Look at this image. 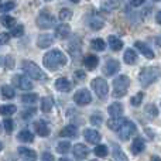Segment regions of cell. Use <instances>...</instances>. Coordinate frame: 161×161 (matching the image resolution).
<instances>
[{
	"label": "cell",
	"instance_id": "cell-1",
	"mask_svg": "<svg viewBox=\"0 0 161 161\" xmlns=\"http://www.w3.org/2000/svg\"><path fill=\"white\" fill-rule=\"evenodd\" d=\"M44 65L51 71L58 69L59 67L67 64V57L61 53L59 50H51L50 53H47L44 55V59H42Z\"/></svg>",
	"mask_w": 161,
	"mask_h": 161
},
{
	"label": "cell",
	"instance_id": "cell-2",
	"mask_svg": "<svg viewBox=\"0 0 161 161\" xmlns=\"http://www.w3.org/2000/svg\"><path fill=\"white\" fill-rule=\"evenodd\" d=\"M21 68L25 74H27L30 78L36 79V80H41V82H45L48 79L47 74L41 69L37 64H34L33 61H23L21 62Z\"/></svg>",
	"mask_w": 161,
	"mask_h": 161
},
{
	"label": "cell",
	"instance_id": "cell-3",
	"mask_svg": "<svg viewBox=\"0 0 161 161\" xmlns=\"http://www.w3.org/2000/svg\"><path fill=\"white\" fill-rule=\"evenodd\" d=\"M161 76V69L158 67H146L142 69V72H140V83H142V86H144V88H147V86H150L151 83H154L157 79H158Z\"/></svg>",
	"mask_w": 161,
	"mask_h": 161
},
{
	"label": "cell",
	"instance_id": "cell-4",
	"mask_svg": "<svg viewBox=\"0 0 161 161\" xmlns=\"http://www.w3.org/2000/svg\"><path fill=\"white\" fill-rule=\"evenodd\" d=\"M113 97H123L126 93H127V88L130 86V79L126 75H119L117 78H114L113 80Z\"/></svg>",
	"mask_w": 161,
	"mask_h": 161
},
{
	"label": "cell",
	"instance_id": "cell-5",
	"mask_svg": "<svg viewBox=\"0 0 161 161\" xmlns=\"http://www.w3.org/2000/svg\"><path fill=\"white\" fill-rule=\"evenodd\" d=\"M92 89L95 91L96 96H99L100 99H106L109 95V85L103 78H95L91 82Z\"/></svg>",
	"mask_w": 161,
	"mask_h": 161
},
{
	"label": "cell",
	"instance_id": "cell-6",
	"mask_svg": "<svg viewBox=\"0 0 161 161\" xmlns=\"http://www.w3.org/2000/svg\"><path fill=\"white\" fill-rule=\"evenodd\" d=\"M136 131H137L136 125H134L131 120H126L122 127L117 130V133H119V137L122 140H127V139H130L133 134H136Z\"/></svg>",
	"mask_w": 161,
	"mask_h": 161
},
{
	"label": "cell",
	"instance_id": "cell-7",
	"mask_svg": "<svg viewBox=\"0 0 161 161\" xmlns=\"http://www.w3.org/2000/svg\"><path fill=\"white\" fill-rule=\"evenodd\" d=\"M54 23H55L54 17L51 16L50 13H47V11H42V13H40L38 16H37V25H38L40 28H42V30L51 28L54 25Z\"/></svg>",
	"mask_w": 161,
	"mask_h": 161
},
{
	"label": "cell",
	"instance_id": "cell-8",
	"mask_svg": "<svg viewBox=\"0 0 161 161\" xmlns=\"http://www.w3.org/2000/svg\"><path fill=\"white\" fill-rule=\"evenodd\" d=\"M74 100H75L76 105L79 106H85V105H89L92 100V96H91V92L88 89H79L75 95H74Z\"/></svg>",
	"mask_w": 161,
	"mask_h": 161
},
{
	"label": "cell",
	"instance_id": "cell-9",
	"mask_svg": "<svg viewBox=\"0 0 161 161\" xmlns=\"http://www.w3.org/2000/svg\"><path fill=\"white\" fill-rule=\"evenodd\" d=\"M13 85L17 86L19 89H23V91H30V89H33V82L24 75L13 76Z\"/></svg>",
	"mask_w": 161,
	"mask_h": 161
},
{
	"label": "cell",
	"instance_id": "cell-10",
	"mask_svg": "<svg viewBox=\"0 0 161 161\" xmlns=\"http://www.w3.org/2000/svg\"><path fill=\"white\" fill-rule=\"evenodd\" d=\"M119 69H120L119 61H116V59H108L105 62V67H103V74L110 76V75H114Z\"/></svg>",
	"mask_w": 161,
	"mask_h": 161
},
{
	"label": "cell",
	"instance_id": "cell-11",
	"mask_svg": "<svg viewBox=\"0 0 161 161\" xmlns=\"http://www.w3.org/2000/svg\"><path fill=\"white\" fill-rule=\"evenodd\" d=\"M83 137H85V140L88 143H91V144H97V143L100 142V139H102L99 131L92 130V129H86V130L83 131Z\"/></svg>",
	"mask_w": 161,
	"mask_h": 161
},
{
	"label": "cell",
	"instance_id": "cell-12",
	"mask_svg": "<svg viewBox=\"0 0 161 161\" xmlns=\"http://www.w3.org/2000/svg\"><path fill=\"white\" fill-rule=\"evenodd\" d=\"M134 47H136L137 50L142 53V55H144L146 58H148V59H153V58H154V51L151 50V48L148 47L146 42H143V41H136V42H134Z\"/></svg>",
	"mask_w": 161,
	"mask_h": 161
},
{
	"label": "cell",
	"instance_id": "cell-13",
	"mask_svg": "<svg viewBox=\"0 0 161 161\" xmlns=\"http://www.w3.org/2000/svg\"><path fill=\"white\" fill-rule=\"evenodd\" d=\"M55 36H57V38H59V40L68 38V37L71 36V27H69L68 24H65V23H62V24L57 25V28H55Z\"/></svg>",
	"mask_w": 161,
	"mask_h": 161
},
{
	"label": "cell",
	"instance_id": "cell-14",
	"mask_svg": "<svg viewBox=\"0 0 161 161\" xmlns=\"http://www.w3.org/2000/svg\"><path fill=\"white\" fill-rule=\"evenodd\" d=\"M72 153H74V156H75L78 160H82V158H85V157H88L89 148L86 147L85 144H82V143H78V144L74 146Z\"/></svg>",
	"mask_w": 161,
	"mask_h": 161
},
{
	"label": "cell",
	"instance_id": "cell-15",
	"mask_svg": "<svg viewBox=\"0 0 161 161\" xmlns=\"http://www.w3.org/2000/svg\"><path fill=\"white\" fill-rule=\"evenodd\" d=\"M34 129H36L37 134H40L41 137H47L50 134V127H48V125L44 120H37L34 123Z\"/></svg>",
	"mask_w": 161,
	"mask_h": 161
},
{
	"label": "cell",
	"instance_id": "cell-16",
	"mask_svg": "<svg viewBox=\"0 0 161 161\" xmlns=\"http://www.w3.org/2000/svg\"><path fill=\"white\" fill-rule=\"evenodd\" d=\"M99 64V57L97 55H93V54H88V55L83 58V65H85L88 69H95Z\"/></svg>",
	"mask_w": 161,
	"mask_h": 161
},
{
	"label": "cell",
	"instance_id": "cell-17",
	"mask_svg": "<svg viewBox=\"0 0 161 161\" xmlns=\"http://www.w3.org/2000/svg\"><path fill=\"white\" fill-rule=\"evenodd\" d=\"M53 44H54V37L48 36V34H42V36H40L37 38V45L40 48H48Z\"/></svg>",
	"mask_w": 161,
	"mask_h": 161
},
{
	"label": "cell",
	"instance_id": "cell-18",
	"mask_svg": "<svg viewBox=\"0 0 161 161\" xmlns=\"http://www.w3.org/2000/svg\"><path fill=\"white\" fill-rule=\"evenodd\" d=\"M17 151H19L20 157H23V158H25L28 161H36L37 160V153L33 151V150H30V148H27V147H20Z\"/></svg>",
	"mask_w": 161,
	"mask_h": 161
},
{
	"label": "cell",
	"instance_id": "cell-19",
	"mask_svg": "<svg viewBox=\"0 0 161 161\" xmlns=\"http://www.w3.org/2000/svg\"><path fill=\"white\" fill-rule=\"evenodd\" d=\"M144 148H146V143L143 139L137 137V139L133 140V143H131V153L133 154H140Z\"/></svg>",
	"mask_w": 161,
	"mask_h": 161
},
{
	"label": "cell",
	"instance_id": "cell-20",
	"mask_svg": "<svg viewBox=\"0 0 161 161\" xmlns=\"http://www.w3.org/2000/svg\"><path fill=\"white\" fill-rule=\"evenodd\" d=\"M125 122H126V119H123V117H112L110 120H108V127L110 129V130L117 131L123 126Z\"/></svg>",
	"mask_w": 161,
	"mask_h": 161
},
{
	"label": "cell",
	"instance_id": "cell-21",
	"mask_svg": "<svg viewBox=\"0 0 161 161\" xmlns=\"http://www.w3.org/2000/svg\"><path fill=\"white\" fill-rule=\"evenodd\" d=\"M108 112L113 117H120V116H122V113H123V105H122V103H119V102L112 103V105L109 106Z\"/></svg>",
	"mask_w": 161,
	"mask_h": 161
},
{
	"label": "cell",
	"instance_id": "cell-22",
	"mask_svg": "<svg viewBox=\"0 0 161 161\" xmlns=\"http://www.w3.org/2000/svg\"><path fill=\"white\" fill-rule=\"evenodd\" d=\"M55 88L61 92H69L71 91V82L67 78H58L55 82Z\"/></svg>",
	"mask_w": 161,
	"mask_h": 161
},
{
	"label": "cell",
	"instance_id": "cell-23",
	"mask_svg": "<svg viewBox=\"0 0 161 161\" xmlns=\"http://www.w3.org/2000/svg\"><path fill=\"white\" fill-rule=\"evenodd\" d=\"M59 136L61 137H76L78 136V129H76L75 126L69 125L59 131Z\"/></svg>",
	"mask_w": 161,
	"mask_h": 161
},
{
	"label": "cell",
	"instance_id": "cell-24",
	"mask_svg": "<svg viewBox=\"0 0 161 161\" xmlns=\"http://www.w3.org/2000/svg\"><path fill=\"white\" fill-rule=\"evenodd\" d=\"M17 137H19L20 142L23 143H31L34 140V134L31 133L30 130H27V129H24V130H21L19 134H17Z\"/></svg>",
	"mask_w": 161,
	"mask_h": 161
},
{
	"label": "cell",
	"instance_id": "cell-25",
	"mask_svg": "<svg viewBox=\"0 0 161 161\" xmlns=\"http://www.w3.org/2000/svg\"><path fill=\"white\" fill-rule=\"evenodd\" d=\"M108 42H109V47H110L113 51H119V50H122L123 48V41L122 40H119V38H116V37H113V36L109 37Z\"/></svg>",
	"mask_w": 161,
	"mask_h": 161
},
{
	"label": "cell",
	"instance_id": "cell-26",
	"mask_svg": "<svg viewBox=\"0 0 161 161\" xmlns=\"http://www.w3.org/2000/svg\"><path fill=\"white\" fill-rule=\"evenodd\" d=\"M123 58H125L126 64L133 65V64H136V62H137V54L134 53L133 50H130V48H129V50H126L125 57H123Z\"/></svg>",
	"mask_w": 161,
	"mask_h": 161
},
{
	"label": "cell",
	"instance_id": "cell-27",
	"mask_svg": "<svg viewBox=\"0 0 161 161\" xmlns=\"http://www.w3.org/2000/svg\"><path fill=\"white\" fill-rule=\"evenodd\" d=\"M2 95L6 97V99H13V97L16 96V91L8 85H3L2 86Z\"/></svg>",
	"mask_w": 161,
	"mask_h": 161
},
{
	"label": "cell",
	"instance_id": "cell-28",
	"mask_svg": "<svg viewBox=\"0 0 161 161\" xmlns=\"http://www.w3.org/2000/svg\"><path fill=\"white\" fill-rule=\"evenodd\" d=\"M51 109H53V99L48 96L42 97L41 99V110L45 112V113H48V112H51Z\"/></svg>",
	"mask_w": 161,
	"mask_h": 161
},
{
	"label": "cell",
	"instance_id": "cell-29",
	"mask_svg": "<svg viewBox=\"0 0 161 161\" xmlns=\"http://www.w3.org/2000/svg\"><path fill=\"white\" fill-rule=\"evenodd\" d=\"M16 106L14 105H3L0 106V114L2 116H10V114H13L14 112H16Z\"/></svg>",
	"mask_w": 161,
	"mask_h": 161
},
{
	"label": "cell",
	"instance_id": "cell-30",
	"mask_svg": "<svg viewBox=\"0 0 161 161\" xmlns=\"http://www.w3.org/2000/svg\"><path fill=\"white\" fill-rule=\"evenodd\" d=\"M91 47L93 48V50H96V51H103L106 48V44H105V41H103L102 38H93L91 41Z\"/></svg>",
	"mask_w": 161,
	"mask_h": 161
},
{
	"label": "cell",
	"instance_id": "cell-31",
	"mask_svg": "<svg viewBox=\"0 0 161 161\" xmlns=\"http://www.w3.org/2000/svg\"><path fill=\"white\" fill-rule=\"evenodd\" d=\"M113 157L116 161H127V157H126V154L122 151V148H119L117 146H114L113 147Z\"/></svg>",
	"mask_w": 161,
	"mask_h": 161
},
{
	"label": "cell",
	"instance_id": "cell-32",
	"mask_svg": "<svg viewBox=\"0 0 161 161\" xmlns=\"http://www.w3.org/2000/svg\"><path fill=\"white\" fill-rule=\"evenodd\" d=\"M69 150H71V143L69 142H59L58 144H57V151H58L59 154H65Z\"/></svg>",
	"mask_w": 161,
	"mask_h": 161
},
{
	"label": "cell",
	"instance_id": "cell-33",
	"mask_svg": "<svg viewBox=\"0 0 161 161\" xmlns=\"http://www.w3.org/2000/svg\"><path fill=\"white\" fill-rule=\"evenodd\" d=\"M93 153H95L96 157H106L108 156V147L103 146V144H97L96 147H95Z\"/></svg>",
	"mask_w": 161,
	"mask_h": 161
},
{
	"label": "cell",
	"instance_id": "cell-34",
	"mask_svg": "<svg viewBox=\"0 0 161 161\" xmlns=\"http://www.w3.org/2000/svg\"><path fill=\"white\" fill-rule=\"evenodd\" d=\"M14 7H16L14 2H3L0 3V13H7L10 10H14Z\"/></svg>",
	"mask_w": 161,
	"mask_h": 161
},
{
	"label": "cell",
	"instance_id": "cell-35",
	"mask_svg": "<svg viewBox=\"0 0 161 161\" xmlns=\"http://www.w3.org/2000/svg\"><path fill=\"white\" fill-rule=\"evenodd\" d=\"M0 21H2V24L4 27H13L16 24V19L11 16H2L0 17Z\"/></svg>",
	"mask_w": 161,
	"mask_h": 161
},
{
	"label": "cell",
	"instance_id": "cell-36",
	"mask_svg": "<svg viewBox=\"0 0 161 161\" xmlns=\"http://www.w3.org/2000/svg\"><path fill=\"white\" fill-rule=\"evenodd\" d=\"M0 65L3 67H7V68H13L14 67V61L10 55H6V57H0Z\"/></svg>",
	"mask_w": 161,
	"mask_h": 161
},
{
	"label": "cell",
	"instance_id": "cell-37",
	"mask_svg": "<svg viewBox=\"0 0 161 161\" xmlns=\"http://www.w3.org/2000/svg\"><path fill=\"white\" fill-rule=\"evenodd\" d=\"M21 100L24 103H34L36 100H38V95L36 93H25L21 96Z\"/></svg>",
	"mask_w": 161,
	"mask_h": 161
},
{
	"label": "cell",
	"instance_id": "cell-38",
	"mask_svg": "<svg viewBox=\"0 0 161 161\" xmlns=\"http://www.w3.org/2000/svg\"><path fill=\"white\" fill-rule=\"evenodd\" d=\"M144 112L148 114V116H151V117H156L157 114H158V109H157V106L156 105H151V103L146 106Z\"/></svg>",
	"mask_w": 161,
	"mask_h": 161
},
{
	"label": "cell",
	"instance_id": "cell-39",
	"mask_svg": "<svg viewBox=\"0 0 161 161\" xmlns=\"http://www.w3.org/2000/svg\"><path fill=\"white\" fill-rule=\"evenodd\" d=\"M71 17H72V11H71L69 8H62V10L59 11V20H61V21H67Z\"/></svg>",
	"mask_w": 161,
	"mask_h": 161
},
{
	"label": "cell",
	"instance_id": "cell-40",
	"mask_svg": "<svg viewBox=\"0 0 161 161\" xmlns=\"http://www.w3.org/2000/svg\"><path fill=\"white\" fill-rule=\"evenodd\" d=\"M143 97H144V93H143V92H139V93L134 95V96L130 99V103H131L133 106H139L140 103H142Z\"/></svg>",
	"mask_w": 161,
	"mask_h": 161
},
{
	"label": "cell",
	"instance_id": "cell-41",
	"mask_svg": "<svg viewBox=\"0 0 161 161\" xmlns=\"http://www.w3.org/2000/svg\"><path fill=\"white\" fill-rule=\"evenodd\" d=\"M89 25H91L92 30H100V28L103 27V21L99 19H93L89 21Z\"/></svg>",
	"mask_w": 161,
	"mask_h": 161
},
{
	"label": "cell",
	"instance_id": "cell-42",
	"mask_svg": "<svg viewBox=\"0 0 161 161\" xmlns=\"http://www.w3.org/2000/svg\"><path fill=\"white\" fill-rule=\"evenodd\" d=\"M102 7L106 10H114V8L119 7V2H103Z\"/></svg>",
	"mask_w": 161,
	"mask_h": 161
},
{
	"label": "cell",
	"instance_id": "cell-43",
	"mask_svg": "<svg viewBox=\"0 0 161 161\" xmlns=\"http://www.w3.org/2000/svg\"><path fill=\"white\" fill-rule=\"evenodd\" d=\"M23 33H24V27H23V25H17V27H13L10 36H13V37H16L17 38V37H21Z\"/></svg>",
	"mask_w": 161,
	"mask_h": 161
},
{
	"label": "cell",
	"instance_id": "cell-44",
	"mask_svg": "<svg viewBox=\"0 0 161 161\" xmlns=\"http://www.w3.org/2000/svg\"><path fill=\"white\" fill-rule=\"evenodd\" d=\"M102 122H103V119H102V116L100 114H92L91 116V123L92 125H102Z\"/></svg>",
	"mask_w": 161,
	"mask_h": 161
},
{
	"label": "cell",
	"instance_id": "cell-45",
	"mask_svg": "<svg viewBox=\"0 0 161 161\" xmlns=\"http://www.w3.org/2000/svg\"><path fill=\"white\" fill-rule=\"evenodd\" d=\"M3 127H4V130L7 131V133H11V131H13V122H11L10 119H6L4 122H3Z\"/></svg>",
	"mask_w": 161,
	"mask_h": 161
},
{
	"label": "cell",
	"instance_id": "cell-46",
	"mask_svg": "<svg viewBox=\"0 0 161 161\" xmlns=\"http://www.w3.org/2000/svg\"><path fill=\"white\" fill-rule=\"evenodd\" d=\"M10 34L8 33H0V45L3 44H7L8 41H10Z\"/></svg>",
	"mask_w": 161,
	"mask_h": 161
},
{
	"label": "cell",
	"instance_id": "cell-47",
	"mask_svg": "<svg viewBox=\"0 0 161 161\" xmlns=\"http://www.w3.org/2000/svg\"><path fill=\"white\" fill-rule=\"evenodd\" d=\"M34 114H36V109H30V110L23 112V117H24V119H30V117L34 116Z\"/></svg>",
	"mask_w": 161,
	"mask_h": 161
},
{
	"label": "cell",
	"instance_id": "cell-48",
	"mask_svg": "<svg viewBox=\"0 0 161 161\" xmlns=\"http://www.w3.org/2000/svg\"><path fill=\"white\" fill-rule=\"evenodd\" d=\"M41 161H54V156L51 153H44L41 157Z\"/></svg>",
	"mask_w": 161,
	"mask_h": 161
},
{
	"label": "cell",
	"instance_id": "cell-49",
	"mask_svg": "<svg viewBox=\"0 0 161 161\" xmlns=\"http://www.w3.org/2000/svg\"><path fill=\"white\" fill-rule=\"evenodd\" d=\"M143 0H133V2H130L129 3V6H133V7H139V6H142L143 4Z\"/></svg>",
	"mask_w": 161,
	"mask_h": 161
},
{
	"label": "cell",
	"instance_id": "cell-50",
	"mask_svg": "<svg viewBox=\"0 0 161 161\" xmlns=\"http://www.w3.org/2000/svg\"><path fill=\"white\" fill-rule=\"evenodd\" d=\"M76 76H78V79H79V80H82V79H85V78H86L85 74L80 72V71H79V72H76Z\"/></svg>",
	"mask_w": 161,
	"mask_h": 161
},
{
	"label": "cell",
	"instance_id": "cell-51",
	"mask_svg": "<svg viewBox=\"0 0 161 161\" xmlns=\"http://www.w3.org/2000/svg\"><path fill=\"white\" fill-rule=\"evenodd\" d=\"M156 21L158 23V24L161 25V11H158V13L156 14Z\"/></svg>",
	"mask_w": 161,
	"mask_h": 161
},
{
	"label": "cell",
	"instance_id": "cell-52",
	"mask_svg": "<svg viewBox=\"0 0 161 161\" xmlns=\"http://www.w3.org/2000/svg\"><path fill=\"white\" fill-rule=\"evenodd\" d=\"M151 161H161V158L160 157H157V156H154L153 158H151Z\"/></svg>",
	"mask_w": 161,
	"mask_h": 161
},
{
	"label": "cell",
	"instance_id": "cell-53",
	"mask_svg": "<svg viewBox=\"0 0 161 161\" xmlns=\"http://www.w3.org/2000/svg\"><path fill=\"white\" fill-rule=\"evenodd\" d=\"M59 161H69V160H68V158H64V157H62V158L59 160Z\"/></svg>",
	"mask_w": 161,
	"mask_h": 161
},
{
	"label": "cell",
	"instance_id": "cell-54",
	"mask_svg": "<svg viewBox=\"0 0 161 161\" xmlns=\"http://www.w3.org/2000/svg\"><path fill=\"white\" fill-rule=\"evenodd\" d=\"M2 148H3V146H2V143H0V151H2Z\"/></svg>",
	"mask_w": 161,
	"mask_h": 161
},
{
	"label": "cell",
	"instance_id": "cell-55",
	"mask_svg": "<svg viewBox=\"0 0 161 161\" xmlns=\"http://www.w3.org/2000/svg\"><path fill=\"white\" fill-rule=\"evenodd\" d=\"M92 161H96V160H92Z\"/></svg>",
	"mask_w": 161,
	"mask_h": 161
}]
</instances>
